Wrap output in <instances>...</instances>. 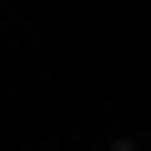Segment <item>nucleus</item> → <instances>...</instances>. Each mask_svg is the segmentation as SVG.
I'll return each mask as SVG.
<instances>
[{"label": "nucleus", "mask_w": 151, "mask_h": 151, "mask_svg": "<svg viewBox=\"0 0 151 151\" xmlns=\"http://www.w3.org/2000/svg\"><path fill=\"white\" fill-rule=\"evenodd\" d=\"M111 151H141V141H111Z\"/></svg>", "instance_id": "1"}]
</instances>
